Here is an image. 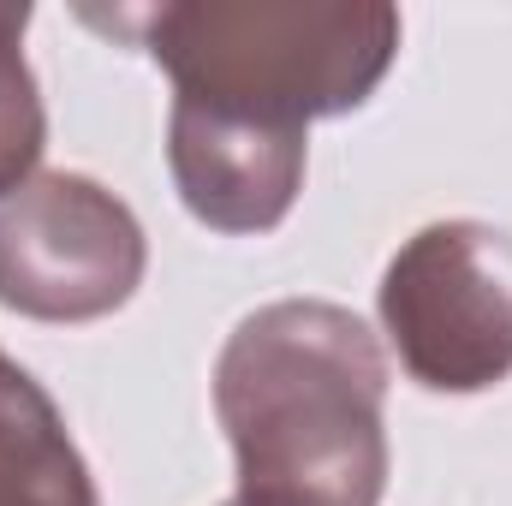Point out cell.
<instances>
[{
  "label": "cell",
  "instance_id": "cell-1",
  "mask_svg": "<svg viewBox=\"0 0 512 506\" xmlns=\"http://www.w3.org/2000/svg\"><path fill=\"white\" fill-rule=\"evenodd\" d=\"M215 417L233 441L239 506H382L387 358L346 304L251 310L215 358Z\"/></svg>",
  "mask_w": 512,
  "mask_h": 506
},
{
  "label": "cell",
  "instance_id": "cell-2",
  "mask_svg": "<svg viewBox=\"0 0 512 506\" xmlns=\"http://www.w3.org/2000/svg\"><path fill=\"white\" fill-rule=\"evenodd\" d=\"M84 24L143 48L173 78V102L274 131L364 108L399 60V12L376 0L90 6Z\"/></svg>",
  "mask_w": 512,
  "mask_h": 506
},
{
  "label": "cell",
  "instance_id": "cell-3",
  "mask_svg": "<svg viewBox=\"0 0 512 506\" xmlns=\"http://www.w3.org/2000/svg\"><path fill=\"white\" fill-rule=\"evenodd\" d=\"M382 334L429 393H483L512 376V233L429 221L382 274Z\"/></svg>",
  "mask_w": 512,
  "mask_h": 506
},
{
  "label": "cell",
  "instance_id": "cell-4",
  "mask_svg": "<svg viewBox=\"0 0 512 506\" xmlns=\"http://www.w3.org/2000/svg\"><path fill=\"white\" fill-rule=\"evenodd\" d=\"M149 239L90 173H36L0 203V304L30 322H102L143 286Z\"/></svg>",
  "mask_w": 512,
  "mask_h": 506
},
{
  "label": "cell",
  "instance_id": "cell-5",
  "mask_svg": "<svg viewBox=\"0 0 512 506\" xmlns=\"http://www.w3.org/2000/svg\"><path fill=\"white\" fill-rule=\"evenodd\" d=\"M167 167L179 203L215 233H274L304 191V131H274L173 102Z\"/></svg>",
  "mask_w": 512,
  "mask_h": 506
},
{
  "label": "cell",
  "instance_id": "cell-6",
  "mask_svg": "<svg viewBox=\"0 0 512 506\" xmlns=\"http://www.w3.org/2000/svg\"><path fill=\"white\" fill-rule=\"evenodd\" d=\"M0 506H102L48 387L0 352Z\"/></svg>",
  "mask_w": 512,
  "mask_h": 506
},
{
  "label": "cell",
  "instance_id": "cell-7",
  "mask_svg": "<svg viewBox=\"0 0 512 506\" xmlns=\"http://www.w3.org/2000/svg\"><path fill=\"white\" fill-rule=\"evenodd\" d=\"M24 30H30V6H0V203L36 179L48 143L42 90L24 60Z\"/></svg>",
  "mask_w": 512,
  "mask_h": 506
},
{
  "label": "cell",
  "instance_id": "cell-8",
  "mask_svg": "<svg viewBox=\"0 0 512 506\" xmlns=\"http://www.w3.org/2000/svg\"><path fill=\"white\" fill-rule=\"evenodd\" d=\"M227 506H239V501H227Z\"/></svg>",
  "mask_w": 512,
  "mask_h": 506
}]
</instances>
